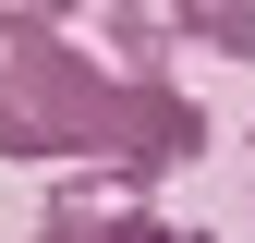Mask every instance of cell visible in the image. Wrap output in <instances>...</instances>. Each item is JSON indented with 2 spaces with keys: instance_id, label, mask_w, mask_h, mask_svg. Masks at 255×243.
<instances>
[{
  "instance_id": "obj_4",
  "label": "cell",
  "mask_w": 255,
  "mask_h": 243,
  "mask_svg": "<svg viewBox=\"0 0 255 243\" xmlns=\"http://www.w3.org/2000/svg\"><path fill=\"white\" fill-rule=\"evenodd\" d=\"M195 49H231V61H255V0H195Z\"/></svg>"
},
{
  "instance_id": "obj_3",
  "label": "cell",
  "mask_w": 255,
  "mask_h": 243,
  "mask_svg": "<svg viewBox=\"0 0 255 243\" xmlns=\"http://www.w3.org/2000/svg\"><path fill=\"white\" fill-rule=\"evenodd\" d=\"M110 49H122V73L158 85V61L195 49V0H110Z\"/></svg>"
},
{
  "instance_id": "obj_5",
  "label": "cell",
  "mask_w": 255,
  "mask_h": 243,
  "mask_svg": "<svg viewBox=\"0 0 255 243\" xmlns=\"http://www.w3.org/2000/svg\"><path fill=\"white\" fill-rule=\"evenodd\" d=\"M0 12H37V24H73V0H0Z\"/></svg>"
},
{
  "instance_id": "obj_1",
  "label": "cell",
  "mask_w": 255,
  "mask_h": 243,
  "mask_svg": "<svg viewBox=\"0 0 255 243\" xmlns=\"http://www.w3.org/2000/svg\"><path fill=\"white\" fill-rule=\"evenodd\" d=\"M0 158L158 182V170H195L207 158V110L182 98V85H146V73L85 61L37 12H0Z\"/></svg>"
},
{
  "instance_id": "obj_2",
  "label": "cell",
  "mask_w": 255,
  "mask_h": 243,
  "mask_svg": "<svg viewBox=\"0 0 255 243\" xmlns=\"http://www.w3.org/2000/svg\"><path fill=\"white\" fill-rule=\"evenodd\" d=\"M37 243H207V231H158L134 170H61L37 207Z\"/></svg>"
}]
</instances>
